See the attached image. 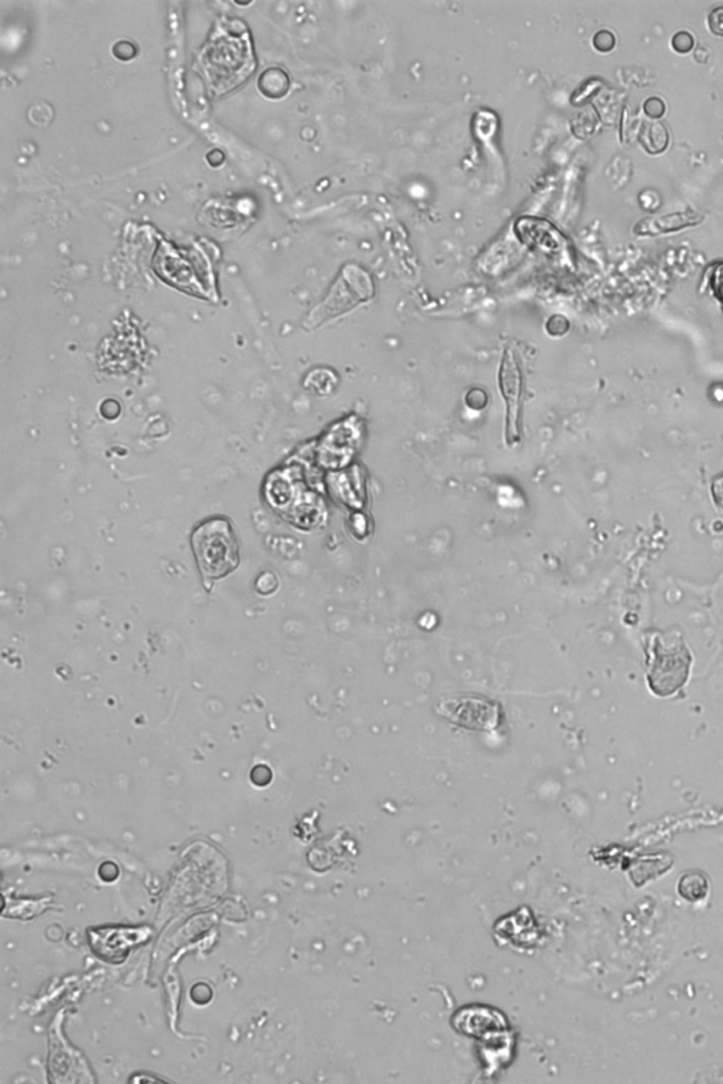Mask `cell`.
<instances>
[{"mask_svg": "<svg viewBox=\"0 0 723 1084\" xmlns=\"http://www.w3.org/2000/svg\"><path fill=\"white\" fill-rule=\"evenodd\" d=\"M645 112L650 117H661L666 112V105L658 98H650L645 104Z\"/></svg>", "mask_w": 723, "mask_h": 1084, "instance_id": "14", "label": "cell"}, {"mask_svg": "<svg viewBox=\"0 0 723 1084\" xmlns=\"http://www.w3.org/2000/svg\"><path fill=\"white\" fill-rule=\"evenodd\" d=\"M438 714L453 724L472 730H494L499 723V706L474 694L445 699L437 706Z\"/></svg>", "mask_w": 723, "mask_h": 1084, "instance_id": "4", "label": "cell"}, {"mask_svg": "<svg viewBox=\"0 0 723 1084\" xmlns=\"http://www.w3.org/2000/svg\"><path fill=\"white\" fill-rule=\"evenodd\" d=\"M674 50L678 54H688L694 48L695 41L688 32H679L671 40Z\"/></svg>", "mask_w": 723, "mask_h": 1084, "instance_id": "11", "label": "cell"}, {"mask_svg": "<svg viewBox=\"0 0 723 1084\" xmlns=\"http://www.w3.org/2000/svg\"><path fill=\"white\" fill-rule=\"evenodd\" d=\"M667 143H668V136L661 125L656 123V125L647 127L646 130V146L647 147L646 148L650 153H660L666 148Z\"/></svg>", "mask_w": 723, "mask_h": 1084, "instance_id": "9", "label": "cell"}, {"mask_svg": "<svg viewBox=\"0 0 723 1084\" xmlns=\"http://www.w3.org/2000/svg\"><path fill=\"white\" fill-rule=\"evenodd\" d=\"M691 655L678 638H658L648 664V684L653 692L668 696L678 691L688 678Z\"/></svg>", "mask_w": 723, "mask_h": 1084, "instance_id": "3", "label": "cell"}, {"mask_svg": "<svg viewBox=\"0 0 723 1084\" xmlns=\"http://www.w3.org/2000/svg\"><path fill=\"white\" fill-rule=\"evenodd\" d=\"M191 541L199 572L205 579L225 578L239 565V547L228 520L202 522Z\"/></svg>", "mask_w": 723, "mask_h": 1084, "instance_id": "1", "label": "cell"}, {"mask_svg": "<svg viewBox=\"0 0 723 1084\" xmlns=\"http://www.w3.org/2000/svg\"><path fill=\"white\" fill-rule=\"evenodd\" d=\"M679 896L683 897L688 902L704 901L709 893V883L705 874L699 871H688L684 874L683 877L679 878L678 886Z\"/></svg>", "mask_w": 723, "mask_h": 1084, "instance_id": "7", "label": "cell"}, {"mask_svg": "<svg viewBox=\"0 0 723 1084\" xmlns=\"http://www.w3.org/2000/svg\"><path fill=\"white\" fill-rule=\"evenodd\" d=\"M702 218L694 212H684V214H671L664 215L660 218H648V219L642 220L640 224L636 227L635 232L638 236H656L661 233L674 232V230L683 229L687 227H694L701 222Z\"/></svg>", "mask_w": 723, "mask_h": 1084, "instance_id": "6", "label": "cell"}, {"mask_svg": "<svg viewBox=\"0 0 723 1084\" xmlns=\"http://www.w3.org/2000/svg\"><path fill=\"white\" fill-rule=\"evenodd\" d=\"M708 281L711 287L715 299L722 305L723 309V261H718L708 270Z\"/></svg>", "mask_w": 723, "mask_h": 1084, "instance_id": "10", "label": "cell"}, {"mask_svg": "<svg viewBox=\"0 0 723 1084\" xmlns=\"http://www.w3.org/2000/svg\"><path fill=\"white\" fill-rule=\"evenodd\" d=\"M290 81L287 74L280 68H269L261 74L259 79V89L268 98L280 99L287 94Z\"/></svg>", "mask_w": 723, "mask_h": 1084, "instance_id": "8", "label": "cell"}, {"mask_svg": "<svg viewBox=\"0 0 723 1084\" xmlns=\"http://www.w3.org/2000/svg\"><path fill=\"white\" fill-rule=\"evenodd\" d=\"M499 386L502 397L506 401L507 422L506 438L509 445L519 442L520 409H522L523 394H524V379L520 369L519 359L512 350H504L502 365H500Z\"/></svg>", "mask_w": 723, "mask_h": 1084, "instance_id": "5", "label": "cell"}, {"mask_svg": "<svg viewBox=\"0 0 723 1084\" xmlns=\"http://www.w3.org/2000/svg\"><path fill=\"white\" fill-rule=\"evenodd\" d=\"M708 25H709L712 35L723 37V6L712 10L711 15L708 17Z\"/></svg>", "mask_w": 723, "mask_h": 1084, "instance_id": "13", "label": "cell"}, {"mask_svg": "<svg viewBox=\"0 0 723 1084\" xmlns=\"http://www.w3.org/2000/svg\"><path fill=\"white\" fill-rule=\"evenodd\" d=\"M373 297L374 284L368 271L356 264H348L337 283L333 284L325 301L310 315V322L315 327L328 318L351 311L362 302L371 301Z\"/></svg>", "mask_w": 723, "mask_h": 1084, "instance_id": "2", "label": "cell"}, {"mask_svg": "<svg viewBox=\"0 0 723 1084\" xmlns=\"http://www.w3.org/2000/svg\"><path fill=\"white\" fill-rule=\"evenodd\" d=\"M615 43H616V40H615V35H612V33L607 32V30H602V32H597L596 35H595V48H596L597 51H601V53H607V51L612 50V48L615 47Z\"/></svg>", "mask_w": 723, "mask_h": 1084, "instance_id": "12", "label": "cell"}]
</instances>
